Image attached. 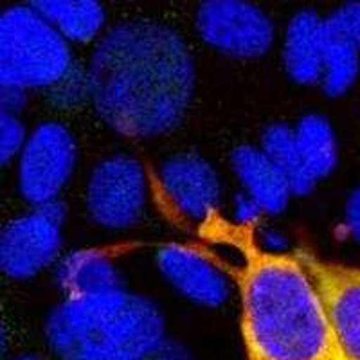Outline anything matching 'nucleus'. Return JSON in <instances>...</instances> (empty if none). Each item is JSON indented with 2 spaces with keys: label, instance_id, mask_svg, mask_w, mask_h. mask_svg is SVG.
Instances as JSON below:
<instances>
[{
  "label": "nucleus",
  "instance_id": "f257e3e1",
  "mask_svg": "<svg viewBox=\"0 0 360 360\" xmlns=\"http://www.w3.org/2000/svg\"><path fill=\"white\" fill-rule=\"evenodd\" d=\"M191 54L172 27L127 22L98 45L89 92L103 121L128 137H153L179 124L193 92Z\"/></svg>",
  "mask_w": 360,
  "mask_h": 360
},
{
  "label": "nucleus",
  "instance_id": "f03ea898",
  "mask_svg": "<svg viewBox=\"0 0 360 360\" xmlns=\"http://www.w3.org/2000/svg\"><path fill=\"white\" fill-rule=\"evenodd\" d=\"M236 279L249 360H332L326 311L297 254L247 243Z\"/></svg>",
  "mask_w": 360,
  "mask_h": 360
},
{
  "label": "nucleus",
  "instance_id": "7ed1b4c3",
  "mask_svg": "<svg viewBox=\"0 0 360 360\" xmlns=\"http://www.w3.org/2000/svg\"><path fill=\"white\" fill-rule=\"evenodd\" d=\"M47 333L63 360H143L160 346L162 321L150 301L117 288L69 297Z\"/></svg>",
  "mask_w": 360,
  "mask_h": 360
},
{
  "label": "nucleus",
  "instance_id": "20e7f679",
  "mask_svg": "<svg viewBox=\"0 0 360 360\" xmlns=\"http://www.w3.org/2000/svg\"><path fill=\"white\" fill-rule=\"evenodd\" d=\"M2 86H49L70 72V53L56 29L31 6L2 15Z\"/></svg>",
  "mask_w": 360,
  "mask_h": 360
},
{
  "label": "nucleus",
  "instance_id": "39448f33",
  "mask_svg": "<svg viewBox=\"0 0 360 360\" xmlns=\"http://www.w3.org/2000/svg\"><path fill=\"white\" fill-rule=\"evenodd\" d=\"M326 311L332 360H360V269L337 265L299 250Z\"/></svg>",
  "mask_w": 360,
  "mask_h": 360
},
{
  "label": "nucleus",
  "instance_id": "423d86ee",
  "mask_svg": "<svg viewBox=\"0 0 360 360\" xmlns=\"http://www.w3.org/2000/svg\"><path fill=\"white\" fill-rule=\"evenodd\" d=\"M197 27L209 45L238 58L259 56L274 38V29L265 13L236 0H217L200 6Z\"/></svg>",
  "mask_w": 360,
  "mask_h": 360
},
{
  "label": "nucleus",
  "instance_id": "0eeeda50",
  "mask_svg": "<svg viewBox=\"0 0 360 360\" xmlns=\"http://www.w3.org/2000/svg\"><path fill=\"white\" fill-rule=\"evenodd\" d=\"M86 205L98 224L128 227L139 220L144 209V173L130 157L103 160L90 176Z\"/></svg>",
  "mask_w": 360,
  "mask_h": 360
},
{
  "label": "nucleus",
  "instance_id": "6e6552de",
  "mask_svg": "<svg viewBox=\"0 0 360 360\" xmlns=\"http://www.w3.org/2000/svg\"><path fill=\"white\" fill-rule=\"evenodd\" d=\"M74 166V141L56 123H45L25 143L20 160V189L29 202H54Z\"/></svg>",
  "mask_w": 360,
  "mask_h": 360
},
{
  "label": "nucleus",
  "instance_id": "1a4fd4ad",
  "mask_svg": "<svg viewBox=\"0 0 360 360\" xmlns=\"http://www.w3.org/2000/svg\"><path fill=\"white\" fill-rule=\"evenodd\" d=\"M60 205H40L33 213L13 220L2 234V269L11 278L37 274L60 249Z\"/></svg>",
  "mask_w": 360,
  "mask_h": 360
},
{
  "label": "nucleus",
  "instance_id": "9d476101",
  "mask_svg": "<svg viewBox=\"0 0 360 360\" xmlns=\"http://www.w3.org/2000/svg\"><path fill=\"white\" fill-rule=\"evenodd\" d=\"M160 179L176 207L191 218L209 217L217 207L220 198L218 176L200 157H172L162 166Z\"/></svg>",
  "mask_w": 360,
  "mask_h": 360
},
{
  "label": "nucleus",
  "instance_id": "9b49d317",
  "mask_svg": "<svg viewBox=\"0 0 360 360\" xmlns=\"http://www.w3.org/2000/svg\"><path fill=\"white\" fill-rule=\"evenodd\" d=\"M157 265L173 287L200 304H220L229 294L227 283L197 250L172 243L157 252Z\"/></svg>",
  "mask_w": 360,
  "mask_h": 360
},
{
  "label": "nucleus",
  "instance_id": "f8f14e48",
  "mask_svg": "<svg viewBox=\"0 0 360 360\" xmlns=\"http://www.w3.org/2000/svg\"><path fill=\"white\" fill-rule=\"evenodd\" d=\"M238 176L250 193V197L259 209L278 213L285 207L288 193L292 191L287 176L265 152L256 148H238L233 155Z\"/></svg>",
  "mask_w": 360,
  "mask_h": 360
},
{
  "label": "nucleus",
  "instance_id": "ddd939ff",
  "mask_svg": "<svg viewBox=\"0 0 360 360\" xmlns=\"http://www.w3.org/2000/svg\"><path fill=\"white\" fill-rule=\"evenodd\" d=\"M324 22L314 13H299L292 20L285 41L287 70L297 82H315L323 74Z\"/></svg>",
  "mask_w": 360,
  "mask_h": 360
},
{
  "label": "nucleus",
  "instance_id": "4468645a",
  "mask_svg": "<svg viewBox=\"0 0 360 360\" xmlns=\"http://www.w3.org/2000/svg\"><path fill=\"white\" fill-rule=\"evenodd\" d=\"M58 281L69 297L103 294L119 288V278L112 263L94 250L69 254L58 269Z\"/></svg>",
  "mask_w": 360,
  "mask_h": 360
},
{
  "label": "nucleus",
  "instance_id": "2eb2a0df",
  "mask_svg": "<svg viewBox=\"0 0 360 360\" xmlns=\"http://www.w3.org/2000/svg\"><path fill=\"white\" fill-rule=\"evenodd\" d=\"M356 45L333 24L324 20L323 29V76L328 94H340L352 85L359 69Z\"/></svg>",
  "mask_w": 360,
  "mask_h": 360
},
{
  "label": "nucleus",
  "instance_id": "dca6fc26",
  "mask_svg": "<svg viewBox=\"0 0 360 360\" xmlns=\"http://www.w3.org/2000/svg\"><path fill=\"white\" fill-rule=\"evenodd\" d=\"M62 37L85 41L98 34L103 25V9L94 2L54 0L33 6Z\"/></svg>",
  "mask_w": 360,
  "mask_h": 360
},
{
  "label": "nucleus",
  "instance_id": "f3484780",
  "mask_svg": "<svg viewBox=\"0 0 360 360\" xmlns=\"http://www.w3.org/2000/svg\"><path fill=\"white\" fill-rule=\"evenodd\" d=\"M295 148L304 172L314 182L326 175L335 162V144L328 123L319 115H308L294 130Z\"/></svg>",
  "mask_w": 360,
  "mask_h": 360
},
{
  "label": "nucleus",
  "instance_id": "a211bd4d",
  "mask_svg": "<svg viewBox=\"0 0 360 360\" xmlns=\"http://www.w3.org/2000/svg\"><path fill=\"white\" fill-rule=\"evenodd\" d=\"M265 150L263 152L274 160V164L287 176L290 189L295 193H303L310 188L314 182L304 172L301 159H299L297 148H295L294 131L287 127H272L265 134Z\"/></svg>",
  "mask_w": 360,
  "mask_h": 360
},
{
  "label": "nucleus",
  "instance_id": "6ab92c4d",
  "mask_svg": "<svg viewBox=\"0 0 360 360\" xmlns=\"http://www.w3.org/2000/svg\"><path fill=\"white\" fill-rule=\"evenodd\" d=\"M2 162L8 164L17 150L22 144V137H24V130H22V124L18 123L17 117L8 112L2 114Z\"/></svg>",
  "mask_w": 360,
  "mask_h": 360
},
{
  "label": "nucleus",
  "instance_id": "aec40b11",
  "mask_svg": "<svg viewBox=\"0 0 360 360\" xmlns=\"http://www.w3.org/2000/svg\"><path fill=\"white\" fill-rule=\"evenodd\" d=\"M330 20L342 31L349 40L360 47V4L344 6Z\"/></svg>",
  "mask_w": 360,
  "mask_h": 360
},
{
  "label": "nucleus",
  "instance_id": "412c9836",
  "mask_svg": "<svg viewBox=\"0 0 360 360\" xmlns=\"http://www.w3.org/2000/svg\"><path fill=\"white\" fill-rule=\"evenodd\" d=\"M348 224L353 236L360 242V189L353 195L348 204Z\"/></svg>",
  "mask_w": 360,
  "mask_h": 360
},
{
  "label": "nucleus",
  "instance_id": "4be33fe9",
  "mask_svg": "<svg viewBox=\"0 0 360 360\" xmlns=\"http://www.w3.org/2000/svg\"><path fill=\"white\" fill-rule=\"evenodd\" d=\"M143 360H186V359L180 355L176 349L169 348V346H162V344H160L159 348L153 349V352L150 353V355L144 356Z\"/></svg>",
  "mask_w": 360,
  "mask_h": 360
},
{
  "label": "nucleus",
  "instance_id": "5701e85b",
  "mask_svg": "<svg viewBox=\"0 0 360 360\" xmlns=\"http://www.w3.org/2000/svg\"><path fill=\"white\" fill-rule=\"evenodd\" d=\"M18 360H34V359H18Z\"/></svg>",
  "mask_w": 360,
  "mask_h": 360
}]
</instances>
